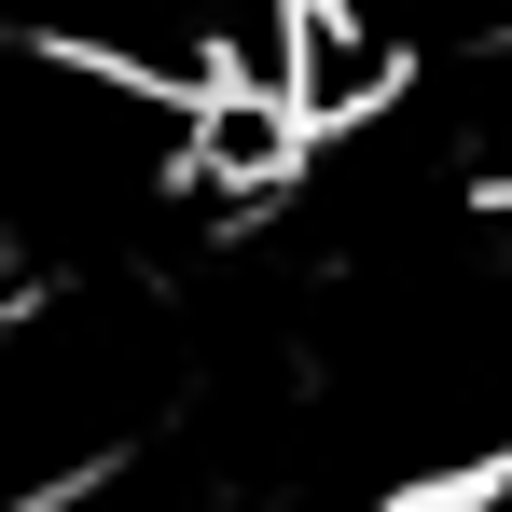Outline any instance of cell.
<instances>
[{"instance_id":"obj_1","label":"cell","mask_w":512,"mask_h":512,"mask_svg":"<svg viewBox=\"0 0 512 512\" xmlns=\"http://www.w3.org/2000/svg\"><path fill=\"white\" fill-rule=\"evenodd\" d=\"M180 416V333L153 291L56 277L0 305V512L97 499Z\"/></svg>"}]
</instances>
